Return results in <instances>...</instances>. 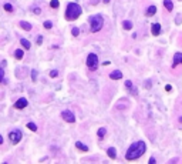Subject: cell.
Masks as SVG:
<instances>
[{
    "mask_svg": "<svg viewBox=\"0 0 182 164\" xmlns=\"http://www.w3.org/2000/svg\"><path fill=\"white\" fill-rule=\"evenodd\" d=\"M145 150H146V146H145L144 141H135L134 144H131V147L127 150L125 158L127 160H136L144 154Z\"/></svg>",
    "mask_w": 182,
    "mask_h": 164,
    "instance_id": "6da1fadb",
    "label": "cell"
},
{
    "mask_svg": "<svg viewBox=\"0 0 182 164\" xmlns=\"http://www.w3.org/2000/svg\"><path fill=\"white\" fill-rule=\"evenodd\" d=\"M80 15H81V7H80L77 3H68L67 10H65V19H67L68 22H71V20L78 19Z\"/></svg>",
    "mask_w": 182,
    "mask_h": 164,
    "instance_id": "7a4b0ae2",
    "label": "cell"
},
{
    "mask_svg": "<svg viewBox=\"0 0 182 164\" xmlns=\"http://www.w3.org/2000/svg\"><path fill=\"white\" fill-rule=\"evenodd\" d=\"M90 26H91V31L97 33L103 29L104 26V19L101 16H91L90 17Z\"/></svg>",
    "mask_w": 182,
    "mask_h": 164,
    "instance_id": "3957f363",
    "label": "cell"
},
{
    "mask_svg": "<svg viewBox=\"0 0 182 164\" xmlns=\"http://www.w3.org/2000/svg\"><path fill=\"white\" fill-rule=\"evenodd\" d=\"M87 66H88L90 70H95L97 66H98V57H97V54H94V53L88 54V57H87Z\"/></svg>",
    "mask_w": 182,
    "mask_h": 164,
    "instance_id": "277c9868",
    "label": "cell"
},
{
    "mask_svg": "<svg viewBox=\"0 0 182 164\" xmlns=\"http://www.w3.org/2000/svg\"><path fill=\"white\" fill-rule=\"evenodd\" d=\"M61 117H63V120H65L67 123H74V121H75L74 113H73V111H70V110L61 111Z\"/></svg>",
    "mask_w": 182,
    "mask_h": 164,
    "instance_id": "5b68a950",
    "label": "cell"
},
{
    "mask_svg": "<svg viewBox=\"0 0 182 164\" xmlns=\"http://www.w3.org/2000/svg\"><path fill=\"white\" fill-rule=\"evenodd\" d=\"M27 104H29L27 99H24V97H20V99L14 103V109H17V110H23V109H26V107H27Z\"/></svg>",
    "mask_w": 182,
    "mask_h": 164,
    "instance_id": "8992f818",
    "label": "cell"
},
{
    "mask_svg": "<svg viewBox=\"0 0 182 164\" xmlns=\"http://www.w3.org/2000/svg\"><path fill=\"white\" fill-rule=\"evenodd\" d=\"M9 138L12 143H19L20 140H22V131L17 130V131H12V133L9 134Z\"/></svg>",
    "mask_w": 182,
    "mask_h": 164,
    "instance_id": "52a82bcc",
    "label": "cell"
},
{
    "mask_svg": "<svg viewBox=\"0 0 182 164\" xmlns=\"http://www.w3.org/2000/svg\"><path fill=\"white\" fill-rule=\"evenodd\" d=\"M151 33L154 34V36H158V34L161 33V24H159V23L152 24V27H151Z\"/></svg>",
    "mask_w": 182,
    "mask_h": 164,
    "instance_id": "ba28073f",
    "label": "cell"
},
{
    "mask_svg": "<svg viewBox=\"0 0 182 164\" xmlns=\"http://www.w3.org/2000/svg\"><path fill=\"white\" fill-rule=\"evenodd\" d=\"M181 63H182V53H175L174 54V67H176Z\"/></svg>",
    "mask_w": 182,
    "mask_h": 164,
    "instance_id": "9c48e42d",
    "label": "cell"
},
{
    "mask_svg": "<svg viewBox=\"0 0 182 164\" xmlns=\"http://www.w3.org/2000/svg\"><path fill=\"white\" fill-rule=\"evenodd\" d=\"M121 77H122V73L120 70H114V71H111V74H110L111 80H120Z\"/></svg>",
    "mask_w": 182,
    "mask_h": 164,
    "instance_id": "30bf717a",
    "label": "cell"
},
{
    "mask_svg": "<svg viewBox=\"0 0 182 164\" xmlns=\"http://www.w3.org/2000/svg\"><path fill=\"white\" fill-rule=\"evenodd\" d=\"M125 87H127L128 90H131L134 96H136V90L134 89V84H132V81H131V80H127V81H125Z\"/></svg>",
    "mask_w": 182,
    "mask_h": 164,
    "instance_id": "8fae6325",
    "label": "cell"
},
{
    "mask_svg": "<svg viewBox=\"0 0 182 164\" xmlns=\"http://www.w3.org/2000/svg\"><path fill=\"white\" fill-rule=\"evenodd\" d=\"M164 6H165V9L168 12H172L174 10V3L171 0H164Z\"/></svg>",
    "mask_w": 182,
    "mask_h": 164,
    "instance_id": "7c38bea8",
    "label": "cell"
},
{
    "mask_svg": "<svg viewBox=\"0 0 182 164\" xmlns=\"http://www.w3.org/2000/svg\"><path fill=\"white\" fill-rule=\"evenodd\" d=\"M19 26L22 27L23 30H27V31L31 30V24H30V23H27V22H24V20H22V22L19 23Z\"/></svg>",
    "mask_w": 182,
    "mask_h": 164,
    "instance_id": "4fadbf2b",
    "label": "cell"
},
{
    "mask_svg": "<svg viewBox=\"0 0 182 164\" xmlns=\"http://www.w3.org/2000/svg\"><path fill=\"white\" fill-rule=\"evenodd\" d=\"M107 154L108 156H110V158H115V157H117V151H115V148L114 147H110V148H108L107 150Z\"/></svg>",
    "mask_w": 182,
    "mask_h": 164,
    "instance_id": "5bb4252c",
    "label": "cell"
},
{
    "mask_svg": "<svg viewBox=\"0 0 182 164\" xmlns=\"http://www.w3.org/2000/svg\"><path fill=\"white\" fill-rule=\"evenodd\" d=\"M75 147L78 148V150H81V151H88V147H87L85 144H83L81 141H77L75 143Z\"/></svg>",
    "mask_w": 182,
    "mask_h": 164,
    "instance_id": "9a60e30c",
    "label": "cell"
},
{
    "mask_svg": "<svg viewBox=\"0 0 182 164\" xmlns=\"http://www.w3.org/2000/svg\"><path fill=\"white\" fill-rule=\"evenodd\" d=\"M122 27H124L125 30H131L132 29V23L129 22V20H124V22H122Z\"/></svg>",
    "mask_w": 182,
    "mask_h": 164,
    "instance_id": "2e32d148",
    "label": "cell"
},
{
    "mask_svg": "<svg viewBox=\"0 0 182 164\" xmlns=\"http://www.w3.org/2000/svg\"><path fill=\"white\" fill-rule=\"evenodd\" d=\"M23 54H24V51L22 50V49H17V50L14 51V57L17 59V60H20V59H23Z\"/></svg>",
    "mask_w": 182,
    "mask_h": 164,
    "instance_id": "e0dca14e",
    "label": "cell"
},
{
    "mask_svg": "<svg viewBox=\"0 0 182 164\" xmlns=\"http://www.w3.org/2000/svg\"><path fill=\"white\" fill-rule=\"evenodd\" d=\"M155 13H156V7H155V6H149L148 10H146V15L152 16V15H155Z\"/></svg>",
    "mask_w": 182,
    "mask_h": 164,
    "instance_id": "ac0fdd59",
    "label": "cell"
},
{
    "mask_svg": "<svg viewBox=\"0 0 182 164\" xmlns=\"http://www.w3.org/2000/svg\"><path fill=\"white\" fill-rule=\"evenodd\" d=\"M20 43H22V46H23L24 49H27V50H29L30 46H31V44H30V41H27L26 39H20Z\"/></svg>",
    "mask_w": 182,
    "mask_h": 164,
    "instance_id": "d6986e66",
    "label": "cell"
},
{
    "mask_svg": "<svg viewBox=\"0 0 182 164\" xmlns=\"http://www.w3.org/2000/svg\"><path fill=\"white\" fill-rule=\"evenodd\" d=\"M105 133H107V130L104 127H101V128H98V131H97V134H98V137L100 138H104V136H105Z\"/></svg>",
    "mask_w": 182,
    "mask_h": 164,
    "instance_id": "ffe728a7",
    "label": "cell"
},
{
    "mask_svg": "<svg viewBox=\"0 0 182 164\" xmlns=\"http://www.w3.org/2000/svg\"><path fill=\"white\" fill-rule=\"evenodd\" d=\"M27 128L31 130V131H37V126L34 123H27Z\"/></svg>",
    "mask_w": 182,
    "mask_h": 164,
    "instance_id": "44dd1931",
    "label": "cell"
},
{
    "mask_svg": "<svg viewBox=\"0 0 182 164\" xmlns=\"http://www.w3.org/2000/svg\"><path fill=\"white\" fill-rule=\"evenodd\" d=\"M50 6H51L53 9H57L58 6H60V3H58V0H51V2H50Z\"/></svg>",
    "mask_w": 182,
    "mask_h": 164,
    "instance_id": "7402d4cb",
    "label": "cell"
},
{
    "mask_svg": "<svg viewBox=\"0 0 182 164\" xmlns=\"http://www.w3.org/2000/svg\"><path fill=\"white\" fill-rule=\"evenodd\" d=\"M4 10H6V12H13V6L10 4V3H6V4H4Z\"/></svg>",
    "mask_w": 182,
    "mask_h": 164,
    "instance_id": "603a6c76",
    "label": "cell"
},
{
    "mask_svg": "<svg viewBox=\"0 0 182 164\" xmlns=\"http://www.w3.org/2000/svg\"><path fill=\"white\" fill-rule=\"evenodd\" d=\"M31 79L33 81H37V70H31Z\"/></svg>",
    "mask_w": 182,
    "mask_h": 164,
    "instance_id": "cb8c5ba5",
    "label": "cell"
},
{
    "mask_svg": "<svg viewBox=\"0 0 182 164\" xmlns=\"http://www.w3.org/2000/svg\"><path fill=\"white\" fill-rule=\"evenodd\" d=\"M44 27L46 29H51V27H53V23H51L50 20H47V22H44Z\"/></svg>",
    "mask_w": 182,
    "mask_h": 164,
    "instance_id": "d4e9b609",
    "label": "cell"
},
{
    "mask_svg": "<svg viewBox=\"0 0 182 164\" xmlns=\"http://www.w3.org/2000/svg\"><path fill=\"white\" fill-rule=\"evenodd\" d=\"M78 33H80L78 27H74V29L71 30V34H73V36H78Z\"/></svg>",
    "mask_w": 182,
    "mask_h": 164,
    "instance_id": "484cf974",
    "label": "cell"
},
{
    "mask_svg": "<svg viewBox=\"0 0 182 164\" xmlns=\"http://www.w3.org/2000/svg\"><path fill=\"white\" fill-rule=\"evenodd\" d=\"M31 12H33L34 15H40V13H41V10L38 9V7H33V9H31Z\"/></svg>",
    "mask_w": 182,
    "mask_h": 164,
    "instance_id": "4316f807",
    "label": "cell"
},
{
    "mask_svg": "<svg viewBox=\"0 0 182 164\" xmlns=\"http://www.w3.org/2000/svg\"><path fill=\"white\" fill-rule=\"evenodd\" d=\"M3 79H4V71H3V67H0V83L3 81Z\"/></svg>",
    "mask_w": 182,
    "mask_h": 164,
    "instance_id": "83f0119b",
    "label": "cell"
},
{
    "mask_svg": "<svg viewBox=\"0 0 182 164\" xmlns=\"http://www.w3.org/2000/svg\"><path fill=\"white\" fill-rule=\"evenodd\" d=\"M57 74H58L57 70H51L50 71V77H57Z\"/></svg>",
    "mask_w": 182,
    "mask_h": 164,
    "instance_id": "f1b7e54d",
    "label": "cell"
},
{
    "mask_svg": "<svg viewBox=\"0 0 182 164\" xmlns=\"http://www.w3.org/2000/svg\"><path fill=\"white\" fill-rule=\"evenodd\" d=\"M43 43V37L41 36H37V44H41Z\"/></svg>",
    "mask_w": 182,
    "mask_h": 164,
    "instance_id": "f546056e",
    "label": "cell"
},
{
    "mask_svg": "<svg viewBox=\"0 0 182 164\" xmlns=\"http://www.w3.org/2000/svg\"><path fill=\"white\" fill-rule=\"evenodd\" d=\"M148 163H149V164H155V163H156V160L154 158V157H151V158H149V161H148Z\"/></svg>",
    "mask_w": 182,
    "mask_h": 164,
    "instance_id": "4dcf8cb0",
    "label": "cell"
},
{
    "mask_svg": "<svg viewBox=\"0 0 182 164\" xmlns=\"http://www.w3.org/2000/svg\"><path fill=\"white\" fill-rule=\"evenodd\" d=\"M165 89H166V91H171V89H172V87H171V86H169V84H168V86H166V87H165Z\"/></svg>",
    "mask_w": 182,
    "mask_h": 164,
    "instance_id": "1f68e13d",
    "label": "cell"
},
{
    "mask_svg": "<svg viewBox=\"0 0 182 164\" xmlns=\"http://www.w3.org/2000/svg\"><path fill=\"white\" fill-rule=\"evenodd\" d=\"M3 143V137H2V134H0V144Z\"/></svg>",
    "mask_w": 182,
    "mask_h": 164,
    "instance_id": "d6a6232c",
    "label": "cell"
},
{
    "mask_svg": "<svg viewBox=\"0 0 182 164\" xmlns=\"http://www.w3.org/2000/svg\"><path fill=\"white\" fill-rule=\"evenodd\" d=\"M108 2H110V0H104V3H105V4H107V3H108Z\"/></svg>",
    "mask_w": 182,
    "mask_h": 164,
    "instance_id": "836d02e7",
    "label": "cell"
},
{
    "mask_svg": "<svg viewBox=\"0 0 182 164\" xmlns=\"http://www.w3.org/2000/svg\"><path fill=\"white\" fill-rule=\"evenodd\" d=\"M179 121H181V123H182V117H179Z\"/></svg>",
    "mask_w": 182,
    "mask_h": 164,
    "instance_id": "e575fe53",
    "label": "cell"
}]
</instances>
